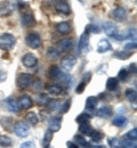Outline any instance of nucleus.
<instances>
[{"mask_svg":"<svg viewBox=\"0 0 137 148\" xmlns=\"http://www.w3.org/2000/svg\"><path fill=\"white\" fill-rule=\"evenodd\" d=\"M92 114L90 113H88V112H83V113H81L80 115L77 116V119H76V121H77V123L79 124H81V123H86V122H88L89 120H92Z\"/></svg>","mask_w":137,"mask_h":148,"instance_id":"obj_30","label":"nucleus"},{"mask_svg":"<svg viewBox=\"0 0 137 148\" xmlns=\"http://www.w3.org/2000/svg\"><path fill=\"white\" fill-rule=\"evenodd\" d=\"M135 50L136 49V41H131V42H129V43H127V45H125V50Z\"/></svg>","mask_w":137,"mask_h":148,"instance_id":"obj_45","label":"nucleus"},{"mask_svg":"<svg viewBox=\"0 0 137 148\" xmlns=\"http://www.w3.org/2000/svg\"><path fill=\"white\" fill-rule=\"evenodd\" d=\"M90 79H92V73H90V72H88V73H86L85 75H83L82 81H83L85 83H87V84H88V82L90 81Z\"/></svg>","mask_w":137,"mask_h":148,"instance_id":"obj_47","label":"nucleus"},{"mask_svg":"<svg viewBox=\"0 0 137 148\" xmlns=\"http://www.w3.org/2000/svg\"><path fill=\"white\" fill-rule=\"evenodd\" d=\"M38 100H39L40 104H42V105H47V104H48V101H49L50 99L48 98V96H47V95H45V93H40L39 97H38Z\"/></svg>","mask_w":137,"mask_h":148,"instance_id":"obj_43","label":"nucleus"},{"mask_svg":"<svg viewBox=\"0 0 137 148\" xmlns=\"http://www.w3.org/2000/svg\"><path fill=\"white\" fill-rule=\"evenodd\" d=\"M13 145V140L8 137V136H0V147L2 148H8Z\"/></svg>","mask_w":137,"mask_h":148,"instance_id":"obj_31","label":"nucleus"},{"mask_svg":"<svg viewBox=\"0 0 137 148\" xmlns=\"http://www.w3.org/2000/svg\"><path fill=\"white\" fill-rule=\"evenodd\" d=\"M53 137H54V132H52L50 130L48 129L45 132V134H43V138H42V140H41V145H42L43 147L50 145V143H52V140H53Z\"/></svg>","mask_w":137,"mask_h":148,"instance_id":"obj_29","label":"nucleus"},{"mask_svg":"<svg viewBox=\"0 0 137 148\" xmlns=\"http://www.w3.org/2000/svg\"><path fill=\"white\" fill-rule=\"evenodd\" d=\"M126 39H131L134 41H136V29L135 27H129L127 34L125 36Z\"/></svg>","mask_w":137,"mask_h":148,"instance_id":"obj_39","label":"nucleus"},{"mask_svg":"<svg viewBox=\"0 0 137 148\" xmlns=\"http://www.w3.org/2000/svg\"><path fill=\"white\" fill-rule=\"evenodd\" d=\"M66 147L67 148H79V146L74 141H67L66 143Z\"/></svg>","mask_w":137,"mask_h":148,"instance_id":"obj_50","label":"nucleus"},{"mask_svg":"<svg viewBox=\"0 0 137 148\" xmlns=\"http://www.w3.org/2000/svg\"><path fill=\"white\" fill-rule=\"evenodd\" d=\"M125 96H126V98L128 99V101H130V103H133V104L136 103L137 92L135 89H133V88H127L126 91H125Z\"/></svg>","mask_w":137,"mask_h":148,"instance_id":"obj_28","label":"nucleus"},{"mask_svg":"<svg viewBox=\"0 0 137 148\" xmlns=\"http://www.w3.org/2000/svg\"><path fill=\"white\" fill-rule=\"evenodd\" d=\"M123 138H127V139H130V140H137V130H136V128H134L133 130L128 131V132L123 136Z\"/></svg>","mask_w":137,"mask_h":148,"instance_id":"obj_38","label":"nucleus"},{"mask_svg":"<svg viewBox=\"0 0 137 148\" xmlns=\"http://www.w3.org/2000/svg\"><path fill=\"white\" fill-rule=\"evenodd\" d=\"M112 124L116 125L117 128H125L128 124V119L123 115H117L112 120Z\"/></svg>","mask_w":137,"mask_h":148,"instance_id":"obj_22","label":"nucleus"},{"mask_svg":"<svg viewBox=\"0 0 137 148\" xmlns=\"http://www.w3.org/2000/svg\"><path fill=\"white\" fill-rule=\"evenodd\" d=\"M63 75L64 73L57 65H52L48 70V77H50L52 80H62Z\"/></svg>","mask_w":137,"mask_h":148,"instance_id":"obj_13","label":"nucleus"},{"mask_svg":"<svg viewBox=\"0 0 137 148\" xmlns=\"http://www.w3.org/2000/svg\"><path fill=\"white\" fill-rule=\"evenodd\" d=\"M113 114V108L109 105H103L98 110H96V116L101 119H109Z\"/></svg>","mask_w":137,"mask_h":148,"instance_id":"obj_11","label":"nucleus"},{"mask_svg":"<svg viewBox=\"0 0 137 148\" xmlns=\"http://www.w3.org/2000/svg\"><path fill=\"white\" fill-rule=\"evenodd\" d=\"M86 86H87V83H85L83 81H81V82L79 83L78 86H77V88H76V92L79 93V95H81V93L85 91V89H86Z\"/></svg>","mask_w":137,"mask_h":148,"instance_id":"obj_44","label":"nucleus"},{"mask_svg":"<svg viewBox=\"0 0 137 148\" xmlns=\"http://www.w3.org/2000/svg\"><path fill=\"white\" fill-rule=\"evenodd\" d=\"M131 51L129 50H121V51H116L114 53V57L118 59H121V60H125V59H128L130 56H131Z\"/></svg>","mask_w":137,"mask_h":148,"instance_id":"obj_32","label":"nucleus"},{"mask_svg":"<svg viewBox=\"0 0 137 148\" xmlns=\"http://www.w3.org/2000/svg\"><path fill=\"white\" fill-rule=\"evenodd\" d=\"M55 8H56V10L59 12V14H62V15L67 16V15L71 14V7H70L69 3L65 2V1H59V2L55 5Z\"/></svg>","mask_w":137,"mask_h":148,"instance_id":"obj_16","label":"nucleus"},{"mask_svg":"<svg viewBox=\"0 0 137 148\" xmlns=\"http://www.w3.org/2000/svg\"><path fill=\"white\" fill-rule=\"evenodd\" d=\"M129 75L130 73L128 72V70L127 69H121L120 71H119V73H118V80H120V81H127L128 79H129Z\"/></svg>","mask_w":137,"mask_h":148,"instance_id":"obj_34","label":"nucleus"},{"mask_svg":"<svg viewBox=\"0 0 137 148\" xmlns=\"http://www.w3.org/2000/svg\"><path fill=\"white\" fill-rule=\"evenodd\" d=\"M76 63H77V58H76L74 56L67 55L62 58V60H61V67H62L64 71H67V72H69V71H71V70L74 67Z\"/></svg>","mask_w":137,"mask_h":148,"instance_id":"obj_7","label":"nucleus"},{"mask_svg":"<svg viewBox=\"0 0 137 148\" xmlns=\"http://www.w3.org/2000/svg\"><path fill=\"white\" fill-rule=\"evenodd\" d=\"M71 103H72V100H71V99H67V100H65L64 104L61 106V112H62L63 114H65V113L69 112L70 107H71Z\"/></svg>","mask_w":137,"mask_h":148,"instance_id":"obj_41","label":"nucleus"},{"mask_svg":"<svg viewBox=\"0 0 137 148\" xmlns=\"http://www.w3.org/2000/svg\"><path fill=\"white\" fill-rule=\"evenodd\" d=\"M128 72L131 74H135L136 73V64L135 63H133V64H130L129 65V69H128Z\"/></svg>","mask_w":137,"mask_h":148,"instance_id":"obj_48","label":"nucleus"},{"mask_svg":"<svg viewBox=\"0 0 137 148\" xmlns=\"http://www.w3.org/2000/svg\"><path fill=\"white\" fill-rule=\"evenodd\" d=\"M6 80H7V73L0 70V83L1 82H5Z\"/></svg>","mask_w":137,"mask_h":148,"instance_id":"obj_49","label":"nucleus"},{"mask_svg":"<svg viewBox=\"0 0 137 148\" xmlns=\"http://www.w3.org/2000/svg\"><path fill=\"white\" fill-rule=\"evenodd\" d=\"M16 45V38L12 33H2L0 36V48L3 50H12Z\"/></svg>","mask_w":137,"mask_h":148,"instance_id":"obj_2","label":"nucleus"},{"mask_svg":"<svg viewBox=\"0 0 137 148\" xmlns=\"http://www.w3.org/2000/svg\"><path fill=\"white\" fill-rule=\"evenodd\" d=\"M22 63H23V65L25 67L32 69V67H34L38 64V58H37V56L34 55V54H32V53H26L25 55L23 56V58H22Z\"/></svg>","mask_w":137,"mask_h":148,"instance_id":"obj_8","label":"nucleus"},{"mask_svg":"<svg viewBox=\"0 0 137 148\" xmlns=\"http://www.w3.org/2000/svg\"><path fill=\"white\" fill-rule=\"evenodd\" d=\"M118 86H119V80H118L117 77H109L107 80H106V84H105V87H106V90H109V91H114V90H117L118 89Z\"/></svg>","mask_w":137,"mask_h":148,"instance_id":"obj_23","label":"nucleus"},{"mask_svg":"<svg viewBox=\"0 0 137 148\" xmlns=\"http://www.w3.org/2000/svg\"><path fill=\"white\" fill-rule=\"evenodd\" d=\"M122 145L125 146V148H136V140H130V139L123 138Z\"/></svg>","mask_w":137,"mask_h":148,"instance_id":"obj_37","label":"nucleus"},{"mask_svg":"<svg viewBox=\"0 0 137 148\" xmlns=\"http://www.w3.org/2000/svg\"><path fill=\"white\" fill-rule=\"evenodd\" d=\"M21 148H36V145L32 141H25L21 145Z\"/></svg>","mask_w":137,"mask_h":148,"instance_id":"obj_46","label":"nucleus"},{"mask_svg":"<svg viewBox=\"0 0 137 148\" xmlns=\"http://www.w3.org/2000/svg\"><path fill=\"white\" fill-rule=\"evenodd\" d=\"M97 53L98 54H105L107 51L112 50V46L107 39H101L97 43Z\"/></svg>","mask_w":137,"mask_h":148,"instance_id":"obj_12","label":"nucleus"},{"mask_svg":"<svg viewBox=\"0 0 137 148\" xmlns=\"http://www.w3.org/2000/svg\"><path fill=\"white\" fill-rule=\"evenodd\" d=\"M107 145L112 148H118L119 145H120V141H119L118 138L112 137V138H109V139H107Z\"/></svg>","mask_w":137,"mask_h":148,"instance_id":"obj_40","label":"nucleus"},{"mask_svg":"<svg viewBox=\"0 0 137 148\" xmlns=\"http://www.w3.org/2000/svg\"><path fill=\"white\" fill-rule=\"evenodd\" d=\"M1 125L7 130V131H14V121L10 119V117H1V121H0Z\"/></svg>","mask_w":137,"mask_h":148,"instance_id":"obj_25","label":"nucleus"},{"mask_svg":"<svg viewBox=\"0 0 137 148\" xmlns=\"http://www.w3.org/2000/svg\"><path fill=\"white\" fill-rule=\"evenodd\" d=\"M13 132H15V134L20 138H25L30 133V127L26 122L19 121L14 124V131Z\"/></svg>","mask_w":137,"mask_h":148,"instance_id":"obj_6","label":"nucleus"},{"mask_svg":"<svg viewBox=\"0 0 137 148\" xmlns=\"http://www.w3.org/2000/svg\"><path fill=\"white\" fill-rule=\"evenodd\" d=\"M94 130L95 129H94L88 122H86V123H81V124L79 125V131H80L82 134H85V136H89V137H90V134L93 133Z\"/></svg>","mask_w":137,"mask_h":148,"instance_id":"obj_26","label":"nucleus"},{"mask_svg":"<svg viewBox=\"0 0 137 148\" xmlns=\"http://www.w3.org/2000/svg\"><path fill=\"white\" fill-rule=\"evenodd\" d=\"M33 82V77L30 73H20L17 79H16V83L17 87L21 90H24L26 88H29Z\"/></svg>","mask_w":137,"mask_h":148,"instance_id":"obj_5","label":"nucleus"},{"mask_svg":"<svg viewBox=\"0 0 137 148\" xmlns=\"http://www.w3.org/2000/svg\"><path fill=\"white\" fill-rule=\"evenodd\" d=\"M90 138H92V140L94 143H99L104 138V133L102 131H99V130H94L93 133L90 134Z\"/></svg>","mask_w":137,"mask_h":148,"instance_id":"obj_33","label":"nucleus"},{"mask_svg":"<svg viewBox=\"0 0 137 148\" xmlns=\"http://www.w3.org/2000/svg\"><path fill=\"white\" fill-rule=\"evenodd\" d=\"M46 90L49 95L59 96V95L63 92V87L61 84H57V83H48L46 86Z\"/></svg>","mask_w":137,"mask_h":148,"instance_id":"obj_19","label":"nucleus"},{"mask_svg":"<svg viewBox=\"0 0 137 148\" xmlns=\"http://www.w3.org/2000/svg\"><path fill=\"white\" fill-rule=\"evenodd\" d=\"M45 148H53V147H52L50 145H48V146H45Z\"/></svg>","mask_w":137,"mask_h":148,"instance_id":"obj_53","label":"nucleus"},{"mask_svg":"<svg viewBox=\"0 0 137 148\" xmlns=\"http://www.w3.org/2000/svg\"><path fill=\"white\" fill-rule=\"evenodd\" d=\"M47 105H48V108L53 112L59 111V108H61V104H59V100H56V99H54V100H49Z\"/></svg>","mask_w":137,"mask_h":148,"instance_id":"obj_35","label":"nucleus"},{"mask_svg":"<svg viewBox=\"0 0 137 148\" xmlns=\"http://www.w3.org/2000/svg\"><path fill=\"white\" fill-rule=\"evenodd\" d=\"M25 43L29 48H32V49H38L39 47H41L42 45V40L38 33L36 32H31L29 33L26 37H25Z\"/></svg>","mask_w":137,"mask_h":148,"instance_id":"obj_4","label":"nucleus"},{"mask_svg":"<svg viewBox=\"0 0 137 148\" xmlns=\"http://www.w3.org/2000/svg\"><path fill=\"white\" fill-rule=\"evenodd\" d=\"M59 51H64V53H67L70 50L73 49V40L71 38H65V39H62L59 43Z\"/></svg>","mask_w":137,"mask_h":148,"instance_id":"obj_14","label":"nucleus"},{"mask_svg":"<svg viewBox=\"0 0 137 148\" xmlns=\"http://www.w3.org/2000/svg\"><path fill=\"white\" fill-rule=\"evenodd\" d=\"M6 107L7 110L14 114H17L20 113V107H19V104H17V100H15L14 98H8L6 100Z\"/></svg>","mask_w":137,"mask_h":148,"instance_id":"obj_20","label":"nucleus"},{"mask_svg":"<svg viewBox=\"0 0 137 148\" xmlns=\"http://www.w3.org/2000/svg\"><path fill=\"white\" fill-rule=\"evenodd\" d=\"M56 30L61 34H69L72 31V26H71V24L69 22H61L59 24H57Z\"/></svg>","mask_w":137,"mask_h":148,"instance_id":"obj_21","label":"nucleus"},{"mask_svg":"<svg viewBox=\"0 0 137 148\" xmlns=\"http://www.w3.org/2000/svg\"><path fill=\"white\" fill-rule=\"evenodd\" d=\"M59 55H61V51H59V48H56V47H49L48 50H47V53H46L47 58H49V59H52V60L59 59Z\"/></svg>","mask_w":137,"mask_h":148,"instance_id":"obj_24","label":"nucleus"},{"mask_svg":"<svg viewBox=\"0 0 137 148\" xmlns=\"http://www.w3.org/2000/svg\"><path fill=\"white\" fill-rule=\"evenodd\" d=\"M89 33H87L86 31L80 36L78 43V53L81 56L88 54L89 51Z\"/></svg>","mask_w":137,"mask_h":148,"instance_id":"obj_3","label":"nucleus"},{"mask_svg":"<svg viewBox=\"0 0 137 148\" xmlns=\"http://www.w3.org/2000/svg\"><path fill=\"white\" fill-rule=\"evenodd\" d=\"M83 148H92V145H90L89 143H86V144L83 145Z\"/></svg>","mask_w":137,"mask_h":148,"instance_id":"obj_51","label":"nucleus"},{"mask_svg":"<svg viewBox=\"0 0 137 148\" xmlns=\"http://www.w3.org/2000/svg\"><path fill=\"white\" fill-rule=\"evenodd\" d=\"M61 127H62V117H59V116H54V117L50 119L48 129L50 130L52 132H57V131H59V130H61Z\"/></svg>","mask_w":137,"mask_h":148,"instance_id":"obj_17","label":"nucleus"},{"mask_svg":"<svg viewBox=\"0 0 137 148\" xmlns=\"http://www.w3.org/2000/svg\"><path fill=\"white\" fill-rule=\"evenodd\" d=\"M92 148H106V147L103 146V145H98V146H95V147H92Z\"/></svg>","mask_w":137,"mask_h":148,"instance_id":"obj_52","label":"nucleus"},{"mask_svg":"<svg viewBox=\"0 0 137 148\" xmlns=\"http://www.w3.org/2000/svg\"><path fill=\"white\" fill-rule=\"evenodd\" d=\"M73 138H74V143H76L78 146H83V145L87 143L86 139H85L82 136H80V134H76Z\"/></svg>","mask_w":137,"mask_h":148,"instance_id":"obj_42","label":"nucleus"},{"mask_svg":"<svg viewBox=\"0 0 137 148\" xmlns=\"http://www.w3.org/2000/svg\"><path fill=\"white\" fill-rule=\"evenodd\" d=\"M112 17L118 22H125L128 17V13L123 7H116L112 10Z\"/></svg>","mask_w":137,"mask_h":148,"instance_id":"obj_10","label":"nucleus"},{"mask_svg":"<svg viewBox=\"0 0 137 148\" xmlns=\"http://www.w3.org/2000/svg\"><path fill=\"white\" fill-rule=\"evenodd\" d=\"M97 105H98L97 97H95V96H90V97H88V98L86 99V105H85L86 112H88V113L94 112L95 110H96Z\"/></svg>","mask_w":137,"mask_h":148,"instance_id":"obj_15","label":"nucleus"},{"mask_svg":"<svg viewBox=\"0 0 137 148\" xmlns=\"http://www.w3.org/2000/svg\"><path fill=\"white\" fill-rule=\"evenodd\" d=\"M118 148H119V147H118Z\"/></svg>","mask_w":137,"mask_h":148,"instance_id":"obj_54","label":"nucleus"},{"mask_svg":"<svg viewBox=\"0 0 137 148\" xmlns=\"http://www.w3.org/2000/svg\"><path fill=\"white\" fill-rule=\"evenodd\" d=\"M21 23L25 27H32L36 25V19H34V16L32 14H24L21 17Z\"/></svg>","mask_w":137,"mask_h":148,"instance_id":"obj_18","label":"nucleus"},{"mask_svg":"<svg viewBox=\"0 0 137 148\" xmlns=\"http://www.w3.org/2000/svg\"><path fill=\"white\" fill-rule=\"evenodd\" d=\"M17 104H19L20 110L26 111V110H30L33 106V100L29 95H22L17 100Z\"/></svg>","mask_w":137,"mask_h":148,"instance_id":"obj_9","label":"nucleus"},{"mask_svg":"<svg viewBox=\"0 0 137 148\" xmlns=\"http://www.w3.org/2000/svg\"><path fill=\"white\" fill-rule=\"evenodd\" d=\"M103 29H104V32H105V34L107 37L113 38L117 41H122V40L126 39L125 36L119 33V29H118V26L113 22H105L103 24Z\"/></svg>","mask_w":137,"mask_h":148,"instance_id":"obj_1","label":"nucleus"},{"mask_svg":"<svg viewBox=\"0 0 137 148\" xmlns=\"http://www.w3.org/2000/svg\"><path fill=\"white\" fill-rule=\"evenodd\" d=\"M32 89L34 92H41V89H42V81L40 79H37L34 82H32Z\"/></svg>","mask_w":137,"mask_h":148,"instance_id":"obj_36","label":"nucleus"},{"mask_svg":"<svg viewBox=\"0 0 137 148\" xmlns=\"http://www.w3.org/2000/svg\"><path fill=\"white\" fill-rule=\"evenodd\" d=\"M26 121H28V123L30 124V125H32V127H36L38 123H39V117H38V115L34 113V112H29L28 114H26Z\"/></svg>","mask_w":137,"mask_h":148,"instance_id":"obj_27","label":"nucleus"}]
</instances>
